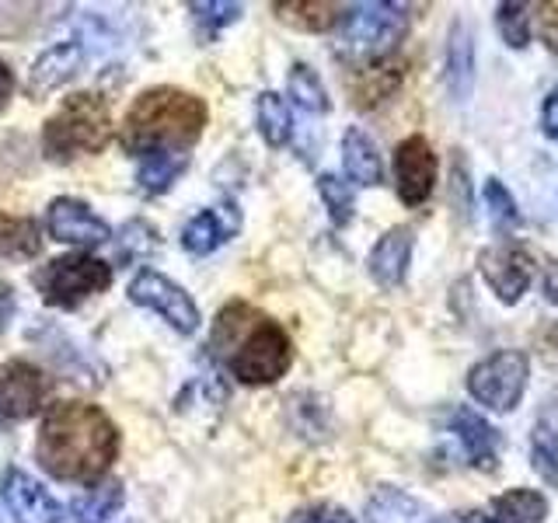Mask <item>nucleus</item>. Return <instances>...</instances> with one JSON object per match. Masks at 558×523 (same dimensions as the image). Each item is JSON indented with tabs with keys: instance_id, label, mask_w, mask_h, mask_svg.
I'll list each match as a JSON object with an SVG mask.
<instances>
[{
	"instance_id": "obj_3",
	"label": "nucleus",
	"mask_w": 558,
	"mask_h": 523,
	"mask_svg": "<svg viewBox=\"0 0 558 523\" xmlns=\"http://www.w3.org/2000/svg\"><path fill=\"white\" fill-rule=\"evenodd\" d=\"M206 101L182 87H147L130 105L126 122H122V147L133 157H161V154H185L206 126Z\"/></svg>"
},
{
	"instance_id": "obj_13",
	"label": "nucleus",
	"mask_w": 558,
	"mask_h": 523,
	"mask_svg": "<svg viewBox=\"0 0 558 523\" xmlns=\"http://www.w3.org/2000/svg\"><path fill=\"white\" fill-rule=\"evenodd\" d=\"M0 492H4V502H8L14 523H60L63 520L57 496H52L39 478H32L22 467L4 471Z\"/></svg>"
},
{
	"instance_id": "obj_20",
	"label": "nucleus",
	"mask_w": 558,
	"mask_h": 523,
	"mask_svg": "<svg viewBox=\"0 0 558 523\" xmlns=\"http://www.w3.org/2000/svg\"><path fill=\"white\" fill-rule=\"evenodd\" d=\"M342 168H345V179L353 185L363 188H374L384 182V161H380V150L374 144V136L360 130V126H349L342 136Z\"/></svg>"
},
{
	"instance_id": "obj_29",
	"label": "nucleus",
	"mask_w": 558,
	"mask_h": 523,
	"mask_svg": "<svg viewBox=\"0 0 558 523\" xmlns=\"http://www.w3.org/2000/svg\"><path fill=\"white\" fill-rule=\"evenodd\" d=\"M290 98L301 105L304 112H314V115H322V112L331 109L322 77L314 74L307 63H293V70H290Z\"/></svg>"
},
{
	"instance_id": "obj_24",
	"label": "nucleus",
	"mask_w": 558,
	"mask_h": 523,
	"mask_svg": "<svg viewBox=\"0 0 558 523\" xmlns=\"http://www.w3.org/2000/svg\"><path fill=\"white\" fill-rule=\"evenodd\" d=\"M272 14L290 28L301 32H328L339 25V8L325 4V0H276Z\"/></svg>"
},
{
	"instance_id": "obj_28",
	"label": "nucleus",
	"mask_w": 558,
	"mask_h": 523,
	"mask_svg": "<svg viewBox=\"0 0 558 523\" xmlns=\"http://www.w3.org/2000/svg\"><path fill=\"white\" fill-rule=\"evenodd\" d=\"M189 168V154H161V157H144L136 171V185L144 196H161L174 185V179Z\"/></svg>"
},
{
	"instance_id": "obj_41",
	"label": "nucleus",
	"mask_w": 558,
	"mask_h": 523,
	"mask_svg": "<svg viewBox=\"0 0 558 523\" xmlns=\"http://www.w3.org/2000/svg\"><path fill=\"white\" fill-rule=\"evenodd\" d=\"M541 349H545L548 360H558V321L545 328V336H541Z\"/></svg>"
},
{
	"instance_id": "obj_42",
	"label": "nucleus",
	"mask_w": 558,
	"mask_h": 523,
	"mask_svg": "<svg viewBox=\"0 0 558 523\" xmlns=\"http://www.w3.org/2000/svg\"><path fill=\"white\" fill-rule=\"evenodd\" d=\"M429 523H485L478 510H464V513H450V516H433Z\"/></svg>"
},
{
	"instance_id": "obj_30",
	"label": "nucleus",
	"mask_w": 558,
	"mask_h": 523,
	"mask_svg": "<svg viewBox=\"0 0 558 523\" xmlns=\"http://www.w3.org/2000/svg\"><path fill=\"white\" fill-rule=\"evenodd\" d=\"M189 14H192V22H196L199 39L209 42L220 28L234 25L238 17L244 14V8L241 4H227V0H196V4H189Z\"/></svg>"
},
{
	"instance_id": "obj_27",
	"label": "nucleus",
	"mask_w": 558,
	"mask_h": 523,
	"mask_svg": "<svg viewBox=\"0 0 558 523\" xmlns=\"http://www.w3.org/2000/svg\"><path fill=\"white\" fill-rule=\"evenodd\" d=\"M255 119H258V133L269 147H287L293 136V119H290V105L279 98L276 92H262L255 105Z\"/></svg>"
},
{
	"instance_id": "obj_5",
	"label": "nucleus",
	"mask_w": 558,
	"mask_h": 523,
	"mask_svg": "<svg viewBox=\"0 0 558 523\" xmlns=\"http://www.w3.org/2000/svg\"><path fill=\"white\" fill-rule=\"evenodd\" d=\"M409 32V8L374 0V4H353L339 17V52L356 63L388 60L391 49Z\"/></svg>"
},
{
	"instance_id": "obj_11",
	"label": "nucleus",
	"mask_w": 558,
	"mask_h": 523,
	"mask_svg": "<svg viewBox=\"0 0 558 523\" xmlns=\"http://www.w3.org/2000/svg\"><path fill=\"white\" fill-rule=\"evenodd\" d=\"M395 185L405 206H423L436 188V154L426 136H409L395 147Z\"/></svg>"
},
{
	"instance_id": "obj_26",
	"label": "nucleus",
	"mask_w": 558,
	"mask_h": 523,
	"mask_svg": "<svg viewBox=\"0 0 558 523\" xmlns=\"http://www.w3.org/2000/svg\"><path fill=\"white\" fill-rule=\"evenodd\" d=\"M43 252V231L28 217L0 214V258H35Z\"/></svg>"
},
{
	"instance_id": "obj_7",
	"label": "nucleus",
	"mask_w": 558,
	"mask_h": 523,
	"mask_svg": "<svg viewBox=\"0 0 558 523\" xmlns=\"http://www.w3.org/2000/svg\"><path fill=\"white\" fill-rule=\"evenodd\" d=\"M531 380V360L520 349L485 356L468 370V394L493 412H513Z\"/></svg>"
},
{
	"instance_id": "obj_31",
	"label": "nucleus",
	"mask_w": 558,
	"mask_h": 523,
	"mask_svg": "<svg viewBox=\"0 0 558 523\" xmlns=\"http://www.w3.org/2000/svg\"><path fill=\"white\" fill-rule=\"evenodd\" d=\"M482 196H485V206H488V220H493V231L502 234V241H506V234H510L513 227L520 223V209H517L513 192L506 188L499 179H485Z\"/></svg>"
},
{
	"instance_id": "obj_25",
	"label": "nucleus",
	"mask_w": 558,
	"mask_h": 523,
	"mask_svg": "<svg viewBox=\"0 0 558 523\" xmlns=\"http://www.w3.org/2000/svg\"><path fill=\"white\" fill-rule=\"evenodd\" d=\"M122 502H126L122 482L109 478V482L92 485V492H84L70 502V513H74L77 523H109L122 510Z\"/></svg>"
},
{
	"instance_id": "obj_36",
	"label": "nucleus",
	"mask_w": 558,
	"mask_h": 523,
	"mask_svg": "<svg viewBox=\"0 0 558 523\" xmlns=\"http://www.w3.org/2000/svg\"><path fill=\"white\" fill-rule=\"evenodd\" d=\"M541 130H545V136L558 139V84L548 92L545 105H541Z\"/></svg>"
},
{
	"instance_id": "obj_19",
	"label": "nucleus",
	"mask_w": 558,
	"mask_h": 523,
	"mask_svg": "<svg viewBox=\"0 0 558 523\" xmlns=\"http://www.w3.org/2000/svg\"><path fill=\"white\" fill-rule=\"evenodd\" d=\"M531 467L537 478L558 488V398H548L541 405L534 429H531Z\"/></svg>"
},
{
	"instance_id": "obj_38",
	"label": "nucleus",
	"mask_w": 558,
	"mask_h": 523,
	"mask_svg": "<svg viewBox=\"0 0 558 523\" xmlns=\"http://www.w3.org/2000/svg\"><path fill=\"white\" fill-rule=\"evenodd\" d=\"M541 290H545L548 304L558 307V262H555V258L545 262V279H541Z\"/></svg>"
},
{
	"instance_id": "obj_6",
	"label": "nucleus",
	"mask_w": 558,
	"mask_h": 523,
	"mask_svg": "<svg viewBox=\"0 0 558 523\" xmlns=\"http://www.w3.org/2000/svg\"><path fill=\"white\" fill-rule=\"evenodd\" d=\"M32 283H35V290H39L43 304L74 311L87 301V296H95V293L112 287V266L95 258V255L70 252L60 258H49L46 266L32 276Z\"/></svg>"
},
{
	"instance_id": "obj_15",
	"label": "nucleus",
	"mask_w": 558,
	"mask_h": 523,
	"mask_svg": "<svg viewBox=\"0 0 558 523\" xmlns=\"http://www.w3.org/2000/svg\"><path fill=\"white\" fill-rule=\"evenodd\" d=\"M241 231V209L234 203L209 206L182 227V248L189 255H209Z\"/></svg>"
},
{
	"instance_id": "obj_21",
	"label": "nucleus",
	"mask_w": 558,
	"mask_h": 523,
	"mask_svg": "<svg viewBox=\"0 0 558 523\" xmlns=\"http://www.w3.org/2000/svg\"><path fill=\"white\" fill-rule=\"evenodd\" d=\"M429 506L398 485H380L366 502V523H429Z\"/></svg>"
},
{
	"instance_id": "obj_9",
	"label": "nucleus",
	"mask_w": 558,
	"mask_h": 523,
	"mask_svg": "<svg viewBox=\"0 0 558 523\" xmlns=\"http://www.w3.org/2000/svg\"><path fill=\"white\" fill-rule=\"evenodd\" d=\"M478 272L485 279V287L496 293V301L513 307L534 283L537 266H534V255L523 248V244L506 238L478 255Z\"/></svg>"
},
{
	"instance_id": "obj_33",
	"label": "nucleus",
	"mask_w": 558,
	"mask_h": 523,
	"mask_svg": "<svg viewBox=\"0 0 558 523\" xmlns=\"http://www.w3.org/2000/svg\"><path fill=\"white\" fill-rule=\"evenodd\" d=\"M318 192H322V199H325V209H328V217L336 227H345L349 220H353L356 214V199H353V185L342 182L339 174H322L318 179Z\"/></svg>"
},
{
	"instance_id": "obj_37",
	"label": "nucleus",
	"mask_w": 558,
	"mask_h": 523,
	"mask_svg": "<svg viewBox=\"0 0 558 523\" xmlns=\"http://www.w3.org/2000/svg\"><path fill=\"white\" fill-rule=\"evenodd\" d=\"M541 35L551 49H558V4H541Z\"/></svg>"
},
{
	"instance_id": "obj_12",
	"label": "nucleus",
	"mask_w": 558,
	"mask_h": 523,
	"mask_svg": "<svg viewBox=\"0 0 558 523\" xmlns=\"http://www.w3.org/2000/svg\"><path fill=\"white\" fill-rule=\"evenodd\" d=\"M46 231L52 241L77 244V248H92V244H105L112 238V227L105 223L84 199H74V196H60L49 203Z\"/></svg>"
},
{
	"instance_id": "obj_17",
	"label": "nucleus",
	"mask_w": 558,
	"mask_h": 523,
	"mask_svg": "<svg viewBox=\"0 0 558 523\" xmlns=\"http://www.w3.org/2000/svg\"><path fill=\"white\" fill-rule=\"evenodd\" d=\"M412 248H415V234L409 227H391L388 234H380L371 258H366V269H371L374 283L384 290L401 287V279H405L409 262H412Z\"/></svg>"
},
{
	"instance_id": "obj_22",
	"label": "nucleus",
	"mask_w": 558,
	"mask_h": 523,
	"mask_svg": "<svg viewBox=\"0 0 558 523\" xmlns=\"http://www.w3.org/2000/svg\"><path fill=\"white\" fill-rule=\"evenodd\" d=\"M548 499L537 488H510V492L496 496L482 513L485 523H545Z\"/></svg>"
},
{
	"instance_id": "obj_2",
	"label": "nucleus",
	"mask_w": 558,
	"mask_h": 523,
	"mask_svg": "<svg viewBox=\"0 0 558 523\" xmlns=\"http://www.w3.org/2000/svg\"><path fill=\"white\" fill-rule=\"evenodd\" d=\"M209 349L241 384H255V388L276 384L293 366V342L287 328L248 304H227L217 314Z\"/></svg>"
},
{
	"instance_id": "obj_14",
	"label": "nucleus",
	"mask_w": 558,
	"mask_h": 523,
	"mask_svg": "<svg viewBox=\"0 0 558 523\" xmlns=\"http://www.w3.org/2000/svg\"><path fill=\"white\" fill-rule=\"evenodd\" d=\"M450 433L458 436V443L468 453L471 467H478V471H496L499 467L502 436L488 426L475 409H468V405L453 409L450 412Z\"/></svg>"
},
{
	"instance_id": "obj_35",
	"label": "nucleus",
	"mask_w": 558,
	"mask_h": 523,
	"mask_svg": "<svg viewBox=\"0 0 558 523\" xmlns=\"http://www.w3.org/2000/svg\"><path fill=\"white\" fill-rule=\"evenodd\" d=\"M287 523H356L353 513L342 510V506H331V502H314L296 510Z\"/></svg>"
},
{
	"instance_id": "obj_39",
	"label": "nucleus",
	"mask_w": 558,
	"mask_h": 523,
	"mask_svg": "<svg viewBox=\"0 0 558 523\" xmlns=\"http://www.w3.org/2000/svg\"><path fill=\"white\" fill-rule=\"evenodd\" d=\"M14 98V74H11V66L0 60V112L8 109Z\"/></svg>"
},
{
	"instance_id": "obj_4",
	"label": "nucleus",
	"mask_w": 558,
	"mask_h": 523,
	"mask_svg": "<svg viewBox=\"0 0 558 523\" xmlns=\"http://www.w3.org/2000/svg\"><path fill=\"white\" fill-rule=\"evenodd\" d=\"M112 139L109 101L95 92L70 95L43 126V150L49 161H74L81 154H101Z\"/></svg>"
},
{
	"instance_id": "obj_40",
	"label": "nucleus",
	"mask_w": 558,
	"mask_h": 523,
	"mask_svg": "<svg viewBox=\"0 0 558 523\" xmlns=\"http://www.w3.org/2000/svg\"><path fill=\"white\" fill-rule=\"evenodd\" d=\"M11 314H14V293L8 283H0V328L11 321Z\"/></svg>"
},
{
	"instance_id": "obj_23",
	"label": "nucleus",
	"mask_w": 558,
	"mask_h": 523,
	"mask_svg": "<svg viewBox=\"0 0 558 523\" xmlns=\"http://www.w3.org/2000/svg\"><path fill=\"white\" fill-rule=\"evenodd\" d=\"M444 81L453 98H468L471 84H475V46L464 25H453L447 39V57H444Z\"/></svg>"
},
{
	"instance_id": "obj_34",
	"label": "nucleus",
	"mask_w": 558,
	"mask_h": 523,
	"mask_svg": "<svg viewBox=\"0 0 558 523\" xmlns=\"http://www.w3.org/2000/svg\"><path fill=\"white\" fill-rule=\"evenodd\" d=\"M157 241L161 238H157V231L147 220H133V223L122 227V255H130V258L150 255L157 248Z\"/></svg>"
},
{
	"instance_id": "obj_8",
	"label": "nucleus",
	"mask_w": 558,
	"mask_h": 523,
	"mask_svg": "<svg viewBox=\"0 0 558 523\" xmlns=\"http://www.w3.org/2000/svg\"><path fill=\"white\" fill-rule=\"evenodd\" d=\"M130 301L147 307L154 314H161V318L174 328L182 331V336H192V331L199 328V307L196 301L174 283V279H168L165 272H154V269H140L133 276L130 283Z\"/></svg>"
},
{
	"instance_id": "obj_1",
	"label": "nucleus",
	"mask_w": 558,
	"mask_h": 523,
	"mask_svg": "<svg viewBox=\"0 0 558 523\" xmlns=\"http://www.w3.org/2000/svg\"><path fill=\"white\" fill-rule=\"evenodd\" d=\"M35 458L52 478L98 485L119 458V429L92 401H60L43 418Z\"/></svg>"
},
{
	"instance_id": "obj_18",
	"label": "nucleus",
	"mask_w": 558,
	"mask_h": 523,
	"mask_svg": "<svg viewBox=\"0 0 558 523\" xmlns=\"http://www.w3.org/2000/svg\"><path fill=\"white\" fill-rule=\"evenodd\" d=\"M401 81H405V63L401 60H374V63H360L356 74L349 77V92L360 109H374V105L388 101Z\"/></svg>"
},
{
	"instance_id": "obj_32",
	"label": "nucleus",
	"mask_w": 558,
	"mask_h": 523,
	"mask_svg": "<svg viewBox=\"0 0 558 523\" xmlns=\"http://www.w3.org/2000/svg\"><path fill=\"white\" fill-rule=\"evenodd\" d=\"M531 4H520V0H506L496 8V28L502 35V42L510 49H523L531 42Z\"/></svg>"
},
{
	"instance_id": "obj_16",
	"label": "nucleus",
	"mask_w": 558,
	"mask_h": 523,
	"mask_svg": "<svg viewBox=\"0 0 558 523\" xmlns=\"http://www.w3.org/2000/svg\"><path fill=\"white\" fill-rule=\"evenodd\" d=\"M84 66V42H57L49 46L39 60L28 70V95L32 98H46L57 87H63L66 81H74Z\"/></svg>"
},
{
	"instance_id": "obj_10",
	"label": "nucleus",
	"mask_w": 558,
	"mask_h": 523,
	"mask_svg": "<svg viewBox=\"0 0 558 523\" xmlns=\"http://www.w3.org/2000/svg\"><path fill=\"white\" fill-rule=\"evenodd\" d=\"M49 377L43 366L28 360H8L0 366V415L11 423H25V418L39 415L49 398Z\"/></svg>"
}]
</instances>
